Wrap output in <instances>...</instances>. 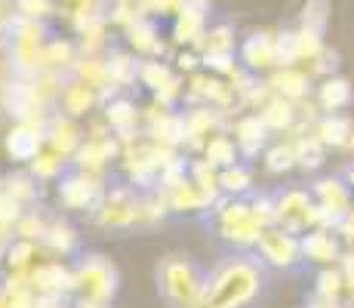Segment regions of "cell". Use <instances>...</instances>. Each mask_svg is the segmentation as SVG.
I'll return each mask as SVG.
<instances>
[{
  "label": "cell",
  "instance_id": "6da1fadb",
  "mask_svg": "<svg viewBox=\"0 0 354 308\" xmlns=\"http://www.w3.org/2000/svg\"><path fill=\"white\" fill-rule=\"evenodd\" d=\"M265 290H268V269L256 259V253L231 250L207 271L197 308H256Z\"/></svg>",
  "mask_w": 354,
  "mask_h": 308
},
{
  "label": "cell",
  "instance_id": "7a4b0ae2",
  "mask_svg": "<svg viewBox=\"0 0 354 308\" xmlns=\"http://www.w3.org/2000/svg\"><path fill=\"white\" fill-rule=\"evenodd\" d=\"M154 280L167 308H197L207 271L188 253H167L154 269Z\"/></svg>",
  "mask_w": 354,
  "mask_h": 308
},
{
  "label": "cell",
  "instance_id": "3957f363",
  "mask_svg": "<svg viewBox=\"0 0 354 308\" xmlns=\"http://www.w3.org/2000/svg\"><path fill=\"white\" fill-rule=\"evenodd\" d=\"M207 222L213 228V235L222 244H228L234 253H253L265 231L253 216V207H250L247 197H219L213 203V210L207 213Z\"/></svg>",
  "mask_w": 354,
  "mask_h": 308
},
{
  "label": "cell",
  "instance_id": "277c9868",
  "mask_svg": "<svg viewBox=\"0 0 354 308\" xmlns=\"http://www.w3.org/2000/svg\"><path fill=\"white\" fill-rule=\"evenodd\" d=\"M74 269V299L114 305L120 293V271L105 253H80L71 262Z\"/></svg>",
  "mask_w": 354,
  "mask_h": 308
},
{
  "label": "cell",
  "instance_id": "5b68a950",
  "mask_svg": "<svg viewBox=\"0 0 354 308\" xmlns=\"http://www.w3.org/2000/svg\"><path fill=\"white\" fill-rule=\"evenodd\" d=\"M46 25L40 19H25V16H12L10 25L3 31V46H6V65L12 74H31L40 71V50L46 44Z\"/></svg>",
  "mask_w": 354,
  "mask_h": 308
},
{
  "label": "cell",
  "instance_id": "8992f818",
  "mask_svg": "<svg viewBox=\"0 0 354 308\" xmlns=\"http://www.w3.org/2000/svg\"><path fill=\"white\" fill-rule=\"evenodd\" d=\"M90 222L102 231H133L142 228V191L129 182L108 185L105 197L90 213Z\"/></svg>",
  "mask_w": 354,
  "mask_h": 308
},
{
  "label": "cell",
  "instance_id": "52a82bcc",
  "mask_svg": "<svg viewBox=\"0 0 354 308\" xmlns=\"http://www.w3.org/2000/svg\"><path fill=\"white\" fill-rule=\"evenodd\" d=\"M274 216L281 228L299 237L311 228H321V207L311 197V188H299V185L274 191Z\"/></svg>",
  "mask_w": 354,
  "mask_h": 308
},
{
  "label": "cell",
  "instance_id": "ba28073f",
  "mask_svg": "<svg viewBox=\"0 0 354 308\" xmlns=\"http://www.w3.org/2000/svg\"><path fill=\"white\" fill-rule=\"evenodd\" d=\"M108 191V179L105 176H93L84 173V170H68L62 179L56 182V201L59 207L68 210V213H86L99 207V201Z\"/></svg>",
  "mask_w": 354,
  "mask_h": 308
},
{
  "label": "cell",
  "instance_id": "9c48e42d",
  "mask_svg": "<svg viewBox=\"0 0 354 308\" xmlns=\"http://www.w3.org/2000/svg\"><path fill=\"white\" fill-rule=\"evenodd\" d=\"M253 253H256V259L268 271H296L299 265H305L302 262V241H299V235L281 228V225L265 228Z\"/></svg>",
  "mask_w": 354,
  "mask_h": 308
},
{
  "label": "cell",
  "instance_id": "30bf717a",
  "mask_svg": "<svg viewBox=\"0 0 354 308\" xmlns=\"http://www.w3.org/2000/svg\"><path fill=\"white\" fill-rule=\"evenodd\" d=\"M182 120H185V152L194 157L203 152V145L213 136L228 133L234 118H231V111H222L213 105H188L182 111Z\"/></svg>",
  "mask_w": 354,
  "mask_h": 308
},
{
  "label": "cell",
  "instance_id": "8fae6325",
  "mask_svg": "<svg viewBox=\"0 0 354 308\" xmlns=\"http://www.w3.org/2000/svg\"><path fill=\"white\" fill-rule=\"evenodd\" d=\"M311 197L321 207V228H339L345 216L354 210V191L351 185L339 176H321L315 185H311Z\"/></svg>",
  "mask_w": 354,
  "mask_h": 308
},
{
  "label": "cell",
  "instance_id": "7c38bea8",
  "mask_svg": "<svg viewBox=\"0 0 354 308\" xmlns=\"http://www.w3.org/2000/svg\"><path fill=\"white\" fill-rule=\"evenodd\" d=\"M188 105H213L222 111H234L237 108V96L231 90V84L219 74L209 71H194L185 78V99Z\"/></svg>",
  "mask_w": 354,
  "mask_h": 308
},
{
  "label": "cell",
  "instance_id": "4fadbf2b",
  "mask_svg": "<svg viewBox=\"0 0 354 308\" xmlns=\"http://www.w3.org/2000/svg\"><path fill=\"white\" fill-rule=\"evenodd\" d=\"M31 290L37 296H65L74 299V269L65 259H40L28 275Z\"/></svg>",
  "mask_w": 354,
  "mask_h": 308
},
{
  "label": "cell",
  "instance_id": "5bb4252c",
  "mask_svg": "<svg viewBox=\"0 0 354 308\" xmlns=\"http://www.w3.org/2000/svg\"><path fill=\"white\" fill-rule=\"evenodd\" d=\"M237 59L247 68L250 74H259V78H268L271 71L281 68V59H277V34L271 31H253L247 34V40L237 50Z\"/></svg>",
  "mask_w": 354,
  "mask_h": 308
},
{
  "label": "cell",
  "instance_id": "9a60e30c",
  "mask_svg": "<svg viewBox=\"0 0 354 308\" xmlns=\"http://www.w3.org/2000/svg\"><path fill=\"white\" fill-rule=\"evenodd\" d=\"M118 157H120V142L114 133L86 136L80 152L74 154L71 167L84 170V173H93V176H108V170H111V163H118Z\"/></svg>",
  "mask_w": 354,
  "mask_h": 308
},
{
  "label": "cell",
  "instance_id": "2e32d148",
  "mask_svg": "<svg viewBox=\"0 0 354 308\" xmlns=\"http://www.w3.org/2000/svg\"><path fill=\"white\" fill-rule=\"evenodd\" d=\"M299 241H302V262L315 265V269H333V265H339L345 256L342 237L333 228H311V231H305Z\"/></svg>",
  "mask_w": 354,
  "mask_h": 308
},
{
  "label": "cell",
  "instance_id": "e0dca14e",
  "mask_svg": "<svg viewBox=\"0 0 354 308\" xmlns=\"http://www.w3.org/2000/svg\"><path fill=\"white\" fill-rule=\"evenodd\" d=\"M3 145V154L10 157L12 163H28L37 157L40 152L46 148V136H44V127H34V123H10L0 139Z\"/></svg>",
  "mask_w": 354,
  "mask_h": 308
},
{
  "label": "cell",
  "instance_id": "ac0fdd59",
  "mask_svg": "<svg viewBox=\"0 0 354 308\" xmlns=\"http://www.w3.org/2000/svg\"><path fill=\"white\" fill-rule=\"evenodd\" d=\"M231 139H234L241 161H253V157L265 154V148L274 142V136L268 133V127L262 123L259 114H241V118L231 120Z\"/></svg>",
  "mask_w": 354,
  "mask_h": 308
},
{
  "label": "cell",
  "instance_id": "d6986e66",
  "mask_svg": "<svg viewBox=\"0 0 354 308\" xmlns=\"http://www.w3.org/2000/svg\"><path fill=\"white\" fill-rule=\"evenodd\" d=\"M44 136H46V148L62 154L65 161H74V154L80 152V145H84V139H86V129L74 118H68V114L53 111L44 127Z\"/></svg>",
  "mask_w": 354,
  "mask_h": 308
},
{
  "label": "cell",
  "instance_id": "ffe728a7",
  "mask_svg": "<svg viewBox=\"0 0 354 308\" xmlns=\"http://www.w3.org/2000/svg\"><path fill=\"white\" fill-rule=\"evenodd\" d=\"M311 136L326 148L345 157H354V120L345 114H321L311 123Z\"/></svg>",
  "mask_w": 354,
  "mask_h": 308
},
{
  "label": "cell",
  "instance_id": "44dd1931",
  "mask_svg": "<svg viewBox=\"0 0 354 308\" xmlns=\"http://www.w3.org/2000/svg\"><path fill=\"white\" fill-rule=\"evenodd\" d=\"M40 250L46 259H77L80 256V231L74 228L71 219L50 216L44 237H40Z\"/></svg>",
  "mask_w": 354,
  "mask_h": 308
},
{
  "label": "cell",
  "instance_id": "7402d4cb",
  "mask_svg": "<svg viewBox=\"0 0 354 308\" xmlns=\"http://www.w3.org/2000/svg\"><path fill=\"white\" fill-rule=\"evenodd\" d=\"M163 191H167L169 213L173 216H207L209 210H213V203L219 201V197H213L209 191H203L201 185H194L188 176Z\"/></svg>",
  "mask_w": 354,
  "mask_h": 308
},
{
  "label": "cell",
  "instance_id": "603a6c76",
  "mask_svg": "<svg viewBox=\"0 0 354 308\" xmlns=\"http://www.w3.org/2000/svg\"><path fill=\"white\" fill-rule=\"evenodd\" d=\"M96 108H102V93L93 90L90 84H84V80H77V78L68 74L65 84H62V93H59L56 111H62V114H68V118L80 120V118H90Z\"/></svg>",
  "mask_w": 354,
  "mask_h": 308
},
{
  "label": "cell",
  "instance_id": "cb8c5ba5",
  "mask_svg": "<svg viewBox=\"0 0 354 308\" xmlns=\"http://www.w3.org/2000/svg\"><path fill=\"white\" fill-rule=\"evenodd\" d=\"M265 84L271 87V93L281 96V99H287V102H302L315 93V80H311V74L299 65L277 68V71H271L268 78H265Z\"/></svg>",
  "mask_w": 354,
  "mask_h": 308
},
{
  "label": "cell",
  "instance_id": "d4e9b609",
  "mask_svg": "<svg viewBox=\"0 0 354 308\" xmlns=\"http://www.w3.org/2000/svg\"><path fill=\"white\" fill-rule=\"evenodd\" d=\"M102 118H105L114 136H127L142 129V108L129 96H120V93L111 96L108 102H102Z\"/></svg>",
  "mask_w": 354,
  "mask_h": 308
},
{
  "label": "cell",
  "instance_id": "484cf974",
  "mask_svg": "<svg viewBox=\"0 0 354 308\" xmlns=\"http://www.w3.org/2000/svg\"><path fill=\"white\" fill-rule=\"evenodd\" d=\"M127 46L129 53H136L139 59H160L163 56V40H160V28L154 19L139 16L133 25H127Z\"/></svg>",
  "mask_w": 354,
  "mask_h": 308
},
{
  "label": "cell",
  "instance_id": "4316f807",
  "mask_svg": "<svg viewBox=\"0 0 354 308\" xmlns=\"http://www.w3.org/2000/svg\"><path fill=\"white\" fill-rule=\"evenodd\" d=\"M0 191H3L6 197H12L22 210L37 207L40 197H44V185L34 179L28 170H12V173L0 176Z\"/></svg>",
  "mask_w": 354,
  "mask_h": 308
},
{
  "label": "cell",
  "instance_id": "83f0119b",
  "mask_svg": "<svg viewBox=\"0 0 354 308\" xmlns=\"http://www.w3.org/2000/svg\"><path fill=\"white\" fill-rule=\"evenodd\" d=\"M351 84L345 78H339V74H333V78H324L317 80L315 93H311V99L317 102V108H321V114H342V108L351 105Z\"/></svg>",
  "mask_w": 354,
  "mask_h": 308
},
{
  "label": "cell",
  "instance_id": "f1b7e54d",
  "mask_svg": "<svg viewBox=\"0 0 354 308\" xmlns=\"http://www.w3.org/2000/svg\"><path fill=\"white\" fill-rule=\"evenodd\" d=\"M80 59V50L74 40H62V37H50L40 50V71H53L68 78L74 68V62Z\"/></svg>",
  "mask_w": 354,
  "mask_h": 308
},
{
  "label": "cell",
  "instance_id": "f546056e",
  "mask_svg": "<svg viewBox=\"0 0 354 308\" xmlns=\"http://www.w3.org/2000/svg\"><path fill=\"white\" fill-rule=\"evenodd\" d=\"M259 118H262V123L268 127V133L271 136H287L292 127L299 123V108H296V102H287V99H281V96H271L268 102H265L262 108H259Z\"/></svg>",
  "mask_w": 354,
  "mask_h": 308
},
{
  "label": "cell",
  "instance_id": "4dcf8cb0",
  "mask_svg": "<svg viewBox=\"0 0 354 308\" xmlns=\"http://www.w3.org/2000/svg\"><path fill=\"white\" fill-rule=\"evenodd\" d=\"M40 259H44L40 244L22 241V237H12V244L6 246V256H3L0 271H3V275H31L34 265H37Z\"/></svg>",
  "mask_w": 354,
  "mask_h": 308
},
{
  "label": "cell",
  "instance_id": "1f68e13d",
  "mask_svg": "<svg viewBox=\"0 0 354 308\" xmlns=\"http://www.w3.org/2000/svg\"><path fill=\"white\" fill-rule=\"evenodd\" d=\"M237 50V37L231 25H216V28L203 31V37L194 44V53L203 59H219V56H234Z\"/></svg>",
  "mask_w": 354,
  "mask_h": 308
},
{
  "label": "cell",
  "instance_id": "d6a6232c",
  "mask_svg": "<svg viewBox=\"0 0 354 308\" xmlns=\"http://www.w3.org/2000/svg\"><path fill=\"white\" fill-rule=\"evenodd\" d=\"M219 191L222 197H250L256 194V173L247 161L234 163V167L219 170Z\"/></svg>",
  "mask_w": 354,
  "mask_h": 308
},
{
  "label": "cell",
  "instance_id": "836d02e7",
  "mask_svg": "<svg viewBox=\"0 0 354 308\" xmlns=\"http://www.w3.org/2000/svg\"><path fill=\"white\" fill-rule=\"evenodd\" d=\"M139 56L129 50H111L108 53V71H111V84L118 90H129L139 84Z\"/></svg>",
  "mask_w": 354,
  "mask_h": 308
},
{
  "label": "cell",
  "instance_id": "e575fe53",
  "mask_svg": "<svg viewBox=\"0 0 354 308\" xmlns=\"http://www.w3.org/2000/svg\"><path fill=\"white\" fill-rule=\"evenodd\" d=\"M71 170V161H65L62 154H56L53 148H44L34 161L28 163V173L37 179L40 185H56L62 176Z\"/></svg>",
  "mask_w": 354,
  "mask_h": 308
},
{
  "label": "cell",
  "instance_id": "d590c367",
  "mask_svg": "<svg viewBox=\"0 0 354 308\" xmlns=\"http://www.w3.org/2000/svg\"><path fill=\"white\" fill-rule=\"evenodd\" d=\"M262 167L268 176H290L296 170V148L290 139H274L262 154Z\"/></svg>",
  "mask_w": 354,
  "mask_h": 308
},
{
  "label": "cell",
  "instance_id": "8d00e7d4",
  "mask_svg": "<svg viewBox=\"0 0 354 308\" xmlns=\"http://www.w3.org/2000/svg\"><path fill=\"white\" fill-rule=\"evenodd\" d=\"M201 157L213 163L216 170H225V167H234V163H241V152H237L234 139H231V129H228V133L213 136V139L203 145Z\"/></svg>",
  "mask_w": 354,
  "mask_h": 308
},
{
  "label": "cell",
  "instance_id": "74e56055",
  "mask_svg": "<svg viewBox=\"0 0 354 308\" xmlns=\"http://www.w3.org/2000/svg\"><path fill=\"white\" fill-rule=\"evenodd\" d=\"M173 216L169 213V201L163 188H148L142 191V228H154V225L167 222Z\"/></svg>",
  "mask_w": 354,
  "mask_h": 308
},
{
  "label": "cell",
  "instance_id": "f35d334b",
  "mask_svg": "<svg viewBox=\"0 0 354 308\" xmlns=\"http://www.w3.org/2000/svg\"><path fill=\"white\" fill-rule=\"evenodd\" d=\"M315 299H324V302H345V278H342V271H339V265H333V269H317Z\"/></svg>",
  "mask_w": 354,
  "mask_h": 308
},
{
  "label": "cell",
  "instance_id": "ab89813d",
  "mask_svg": "<svg viewBox=\"0 0 354 308\" xmlns=\"http://www.w3.org/2000/svg\"><path fill=\"white\" fill-rule=\"evenodd\" d=\"M50 216H53V213H46L40 203H37V207H28L22 216H19V222H16V228H12V235L22 237V241L40 244V237H44L46 225H50Z\"/></svg>",
  "mask_w": 354,
  "mask_h": 308
},
{
  "label": "cell",
  "instance_id": "60d3db41",
  "mask_svg": "<svg viewBox=\"0 0 354 308\" xmlns=\"http://www.w3.org/2000/svg\"><path fill=\"white\" fill-rule=\"evenodd\" d=\"M188 179H192L194 185H201L203 191H209L213 197H222V191H219V170H216L209 161H203L201 154L188 157Z\"/></svg>",
  "mask_w": 354,
  "mask_h": 308
},
{
  "label": "cell",
  "instance_id": "b9f144b4",
  "mask_svg": "<svg viewBox=\"0 0 354 308\" xmlns=\"http://www.w3.org/2000/svg\"><path fill=\"white\" fill-rule=\"evenodd\" d=\"M299 28L324 34V28H326V0H308V3L302 6V25H299Z\"/></svg>",
  "mask_w": 354,
  "mask_h": 308
},
{
  "label": "cell",
  "instance_id": "7bdbcfd3",
  "mask_svg": "<svg viewBox=\"0 0 354 308\" xmlns=\"http://www.w3.org/2000/svg\"><path fill=\"white\" fill-rule=\"evenodd\" d=\"M250 207H253V216L259 219V225L262 228H271V225H277V216H274V194H250L247 197Z\"/></svg>",
  "mask_w": 354,
  "mask_h": 308
},
{
  "label": "cell",
  "instance_id": "ee69618b",
  "mask_svg": "<svg viewBox=\"0 0 354 308\" xmlns=\"http://www.w3.org/2000/svg\"><path fill=\"white\" fill-rule=\"evenodd\" d=\"M16 6V16L25 19H40L44 22L46 16H53V0H12Z\"/></svg>",
  "mask_w": 354,
  "mask_h": 308
},
{
  "label": "cell",
  "instance_id": "f6af8a7d",
  "mask_svg": "<svg viewBox=\"0 0 354 308\" xmlns=\"http://www.w3.org/2000/svg\"><path fill=\"white\" fill-rule=\"evenodd\" d=\"M25 210L19 207L12 197H6L3 191H0V225L3 228H16V222H19V216H22Z\"/></svg>",
  "mask_w": 354,
  "mask_h": 308
},
{
  "label": "cell",
  "instance_id": "bcb514c9",
  "mask_svg": "<svg viewBox=\"0 0 354 308\" xmlns=\"http://www.w3.org/2000/svg\"><path fill=\"white\" fill-rule=\"evenodd\" d=\"M336 235L342 237V244H345V250H354V210L348 216L339 222V228H336Z\"/></svg>",
  "mask_w": 354,
  "mask_h": 308
},
{
  "label": "cell",
  "instance_id": "7dc6e473",
  "mask_svg": "<svg viewBox=\"0 0 354 308\" xmlns=\"http://www.w3.org/2000/svg\"><path fill=\"white\" fill-rule=\"evenodd\" d=\"M12 228H3V225H0V265H3V256H6V246L12 244Z\"/></svg>",
  "mask_w": 354,
  "mask_h": 308
},
{
  "label": "cell",
  "instance_id": "c3c4849f",
  "mask_svg": "<svg viewBox=\"0 0 354 308\" xmlns=\"http://www.w3.org/2000/svg\"><path fill=\"white\" fill-rule=\"evenodd\" d=\"M305 308H348L345 302H324V299H311Z\"/></svg>",
  "mask_w": 354,
  "mask_h": 308
},
{
  "label": "cell",
  "instance_id": "681fc988",
  "mask_svg": "<svg viewBox=\"0 0 354 308\" xmlns=\"http://www.w3.org/2000/svg\"><path fill=\"white\" fill-rule=\"evenodd\" d=\"M71 308H111V305H102V302H86V299H74Z\"/></svg>",
  "mask_w": 354,
  "mask_h": 308
},
{
  "label": "cell",
  "instance_id": "f907efd6",
  "mask_svg": "<svg viewBox=\"0 0 354 308\" xmlns=\"http://www.w3.org/2000/svg\"><path fill=\"white\" fill-rule=\"evenodd\" d=\"M342 179H345V182H348V185H351V191H354V161H351V163H348V167H345V170H342Z\"/></svg>",
  "mask_w": 354,
  "mask_h": 308
},
{
  "label": "cell",
  "instance_id": "816d5d0a",
  "mask_svg": "<svg viewBox=\"0 0 354 308\" xmlns=\"http://www.w3.org/2000/svg\"><path fill=\"white\" fill-rule=\"evenodd\" d=\"M3 120H10V118H6V111H3V108H0V123H3Z\"/></svg>",
  "mask_w": 354,
  "mask_h": 308
}]
</instances>
